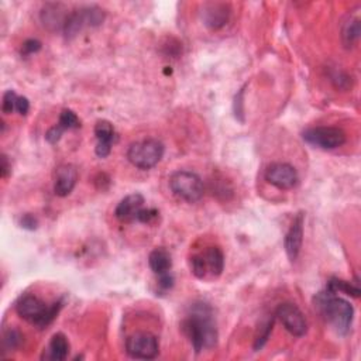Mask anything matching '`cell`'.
Listing matches in <instances>:
<instances>
[{
  "label": "cell",
  "instance_id": "obj_1",
  "mask_svg": "<svg viewBox=\"0 0 361 361\" xmlns=\"http://www.w3.org/2000/svg\"><path fill=\"white\" fill-rule=\"evenodd\" d=\"M181 329L196 353H200L203 348H212L218 341V329L206 304L193 305L192 312L182 321Z\"/></svg>",
  "mask_w": 361,
  "mask_h": 361
},
{
  "label": "cell",
  "instance_id": "obj_2",
  "mask_svg": "<svg viewBox=\"0 0 361 361\" xmlns=\"http://www.w3.org/2000/svg\"><path fill=\"white\" fill-rule=\"evenodd\" d=\"M314 302L319 315L339 334H347L350 332L354 319V308L348 301L325 290L315 297Z\"/></svg>",
  "mask_w": 361,
  "mask_h": 361
},
{
  "label": "cell",
  "instance_id": "obj_3",
  "mask_svg": "<svg viewBox=\"0 0 361 361\" xmlns=\"http://www.w3.org/2000/svg\"><path fill=\"white\" fill-rule=\"evenodd\" d=\"M62 308V301H57L51 305L45 304L36 295H23L16 302L17 315L38 329H45L54 322Z\"/></svg>",
  "mask_w": 361,
  "mask_h": 361
},
{
  "label": "cell",
  "instance_id": "obj_4",
  "mask_svg": "<svg viewBox=\"0 0 361 361\" xmlns=\"http://www.w3.org/2000/svg\"><path fill=\"white\" fill-rule=\"evenodd\" d=\"M165 147L157 138L133 142L127 150V160L138 170H152L164 157Z\"/></svg>",
  "mask_w": 361,
  "mask_h": 361
},
{
  "label": "cell",
  "instance_id": "obj_5",
  "mask_svg": "<svg viewBox=\"0 0 361 361\" xmlns=\"http://www.w3.org/2000/svg\"><path fill=\"white\" fill-rule=\"evenodd\" d=\"M225 268V256L219 247H207L191 257V270L199 279L218 278Z\"/></svg>",
  "mask_w": 361,
  "mask_h": 361
},
{
  "label": "cell",
  "instance_id": "obj_6",
  "mask_svg": "<svg viewBox=\"0 0 361 361\" xmlns=\"http://www.w3.org/2000/svg\"><path fill=\"white\" fill-rule=\"evenodd\" d=\"M106 13L99 6H85L71 12L62 33L66 38H74L85 27H98L105 22Z\"/></svg>",
  "mask_w": 361,
  "mask_h": 361
},
{
  "label": "cell",
  "instance_id": "obj_7",
  "mask_svg": "<svg viewBox=\"0 0 361 361\" xmlns=\"http://www.w3.org/2000/svg\"><path fill=\"white\" fill-rule=\"evenodd\" d=\"M170 188L179 199L193 203L200 200L205 192L200 177L191 171H177L170 178Z\"/></svg>",
  "mask_w": 361,
  "mask_h": 361
},
{
  "label": "cell",
  "instance_id": "obj_8",
  "mask_svg": "<svg viewBox=\"0 0 361 361\" xmlns=\"http://www.w3.org/2000/svg\"><path fill=\"white\" fill-rule=\"evenodd\" d=\"M302 138L314 147L321 150H334L346 142V133L333 126H319L308 128L302 133Z\"/></svg>",
  "mask_w": 361,
  "mask_h": 361
},
{
  "label": "cell",
  "instance_id": "obj_9",
  "mask_svg": "<svg viewBox=\"0 0 361 361\" xmlns=\"http://www.w3.org/2000/svg\"><path fill=\"white\" fill-rule=\"evenodd\" d=\"M126 351L133 358L152 360L160 353L159 339L149 332H137L127 337Z\"/></svg>",
  "mask_w": 361,
  "mask_h": 361
},
{
  "label": "cell",
  "instance_id": "obj_10",
  "mask_svg": "<svg viewBox=\"0 0 361 361\" xmlns=\"http://www.w3.org/2000/svg\"><path fill=\"white\" fill-rule=\"evenodd\" d=\"M275 316L279 319V322L283 325V327L290 332L293 336L302 337L308 332V321L302 311L291 302L281 304L277 308Z\"/></svg>",
  "mask_w": 361,
  "mask_h": 361
},
{
  "label": "cell",
  "instance_id": "obj_11",
  "mask_svg": "<svg viewBox=\"0 0 361 361\" xmlns=\"http://www.w3.org/2000/svg\"><path fill=\"white\" fill-rule=\"evenodd\" d=\"M265 179L278 189H293L298 184L300 177L291 164L274 163L267 168Z\"/></svg>",
  "mask_w": 361,
  "mask_h": 361
},
{
  "label": "cell",
  "instance_id": "obj_12",
  "mask_svg": "<svg viewBox=\"0 0 361 361\" xmlns=\"http://www.w3.org/2000/svg\"><path fill=\"white\" fill-rule=\"evenodd\" d=\"M203 24L212 30H219L228 24L232 9L230 5L222 2H206L199 10Z\"/></svg>",
  "mask_w": 361,
  "mask_h": 361
},
{
  "label": "cell",
  "instance_id": "obj_13",
  "mask_svg": "<svg viewBox=\"0 0 361 361\" xmlns=\"http://www.w3.org/2000/svg\"><path fill=\"white\" fill-rule=\"evenodd\" d=\"M78 182V170L72 164H62L55 170L54 192L57 196H68Z\"/></svg>",
  "mask_w": 361,
  "mask_h": 361
},
{
  "label": "cell",
  "instance_id": "obj_14",
  "mask_svg": "<svg viewBox=\"0 0 361 361\" xmlns=\"http://www.w3.org/2000/svg\"><path fill=\"white\" fill-rule=\"evenodd\" d=\"M302 242H304V213H298L283 240L286 256L291 261H295L298 258L302 249Z\"/></svg>",
  "mask_w": 361,
  "mask_h": 361
},
{
  "label": "cell",
  "instance_id": "obj_15",
  "mask_svg": "<svg viewBox=\"0 0 361 361\" xmlns=\"http://www.w3.org/2000/svg\"><path fill=\"white\" fill-rule=\"evenodd\" d=\"M68 16L69 13L62 3H47L40 13L41 23L51 31L64 30Z\"/></svg>",
  "mask_w": 361,
  "mask_h": 361
},
{
  "label": "cell",
  "instance_id": "obj_16",
  "mask_svg": "<svg viewBox=\"0 0 361 361\" xmlns=\"http://www.w3.org/2000/svg\"><path fill=\"white\" fill-rule=\"evenodd\" d=\"M95 135L98 140L96 144V156L101 159H106L112 153V146L116 137L115 127L108 120H99L95 126Z\"/></svg>",
  "mask_w": 361,
  "mask_h": 361
},
{
  "label": "cell",
  "instance_id": "obj_17",
  "mask_svg": "<svg viewBox=\"0 0 361 361\" xmlns=\"http://www.w3.org/2000/svg\"><path fill=\"white\" fill-rule=\"evenodd\" d=\"M142 206H144V196L141 193H131L119 202L115 210V214L116 218L123 223L133 222L135 221L137 214L142 209Z\"/></svg>",
  "mask_w": 361,
  "mask_h": 361
},
{
  "label": "cell",
  "instance_id": "obj_18",
  "mask_svg": "<svg viewBox=\"0 0 361 361\" xmlns=\"http://www.w3.org/2000/svg\"><path fill=\"white\" fill-rule=\"evenodd\" d=\"M69 354V341L65 334L55 333L51 337L50 344L44 348L41 355L43 360H52V361H64Z\"/></svg>",
  "mask_w": 361,
  "mask_h": 361
},
{
  "label": "cell",
  "instance_id": "obj_19",
  "mask_svg": "<svg viewBox=\"0 0 361 361\" xmlns=\"http://www.w3.org/2000/svg\"><path fill=\"white\" fill-rule=\"evenodd\" d=\"M360 16L358 13H348L341 24V40L343 44L348 48L353 47L360 38Z\"/></svg>",
  "mask_w": 361,
  "mask_h": 361
},
{
  "label": "cell",
  "instance_id": "obj_20",
  "mask_svg": "<svg viewBox=\"0 0 361 361\" xmlns=\"http://www.w3.org/2000/svg\"><path fill=\"white\" fill-rule=\"evenodd\" d=\"M149 265L153 270V272L157 275L170 272L172 267V260L170 253L163 247L154 249L149 256Z\"/></svg>",
  "mask_w": 361,
  "mask_h": 361
},
{
  "label": "cell",
  "instance_id": "obj_21",
  "mask_svg": "<svg viewBox=\"0 0 361 361\" xmlns=\"http://www.w3.org/2000/svg\"><path fill=\"white\" fill-rule=\"evenodd\" d=\"M326 290L333 294H344L353 298H358L361 294L358 285H354L353 282H348L340 278H332L326 285Z\"/></svg>",
  "mask_w": 361,
  "mask_h": 361
},
{
  "label": "cell",
  "instance_id": "obj_22",
  "mask_svg": "<svg viewBox=\"0 0 361 361\" xmlns=\"http://www.w3.org/2000/svg\"><path fill=\"white\" fill-rule=\"evenodd\" d=\"M23 343V334L17 329H9L3 334V350L5 351H13L17 350Z\"/></svg>",
  "mask_w": 361,
  "mask_h": 361
},
{
  "label": "cell",
  "instance_id": "obj_23",
  "mask_svg": "<svg viewBox=\"0 0 361 361\" xmlns=\"http://www.w3.org/2000/svg\"><path fill=\"white\" fill-rule=\"evenodd\" d=\"M57 124L66 131V130H72V128H80L81 127V120L72 110L64 109L59 115V120H58Z\"/></svg>",
  "mask_w": 361,
  "mask_h": 361
},
{
  "label": "cell",
  "instance_id": "obj_24",
  "mask_svg": "<svg viewBox=\"0 0 361 361\" xmlns=\"http://www.w3.org/2000/svg\"><path fill=\"white\" fill-rule=\"evenodd\" d=\"M17 94L15 91H8L3 95V103H2V110L6 115H12L16 110V102H17Z\"/></svg>",
  "mask_w": 361,
  "mask_h": 361
},
{
  "label": "cell",
  "instance_id": "obj_25",
  "mask_svg": "<svg viewBox=\"0 0 361 361\" xmlns=\"http://www.w3.org/2000/svg\"><path fill=\"white\" fill-rule=\"evenodd\" d=\"M159 210L157 209H141L137 214L135 221L141 222V223H153L154 221H157L159 218Z\"/></svg>",
  "mask_w": 361,
  "mask_h": 361
},
{
  "label": "cell",
  "instance_id": "obj_26",
  "mask_svg": "<svg viewBox=\"0 0 361 361\" xmlns=\"http://www.w3.org/2000/svg\"><path fill=\"white\" fill-rule=\"evenodd\" d=\"M272 326H274V318H271V319L267 322V325L261 329L260 334L257 336L256 343H254V348H256V350H260V348L265 344V341L268 340L270 333H271V330H272Z\"/></svg>",
  "mask_w": 361,
  "mask_h": 361
},
{
  "label": "cell",
  "instance_id": "obj_27",
  "mask_svg": "<svg viewBox=\"0 0 361 361\" xmlns=\"http://www.w3.org/2000/svg\"><path fill=\"white\" fill-rule=\"evenodd\" d=\"M174 282H175V278H174V275L171 274V271L170 272H165V274H161V275H159V281H157V283H159V288L161 291H164V293H167V291H170L171 288L174 286Z\"/></svg>",
  "mask_w": 361,
  "mask_h": 361
},
{
  "label": "cell",
  "instance_id": "obj_28",
  "mask_svg": "<svg viewBox=\"0 0 361 361\" xmlns=\"http://www.w3.org/2000/svg\"><path fill=\"white\" fill-rule=\"evenodd\" d=\"M41 50V43L36 38H30V40H26L22 45V55H31V54H36Z\"/></svg>",
  "mask_w": 361,
  "mask_h": 361
},
{
  "label": "cell",
  "instance_id": "obj_29",
  "mask_svg": "<svg viewBox=\"0 0 361 361\" xmlns=\"http://www.w3.org/2000/svg\"><path fill=\"white\" fill-rule=\"evenodd\" d=\"M64 131H65V130H64L62 127H59L58 124H55V126H52V127L47 131L45 140H47L50 144H57V142L61 140Z\"/></svg>",
  "mask_w": 361,
  "mask_h": 361
},
{
  "label": "cell",
  "instance_id": "obj_30",
  "mask_svg": "<svg viewBox=\"0 0 361 361\" xmlns=\"http://www.w3.org/2000/svg\"><path fill=\"white\" fill-rule=\"evenodd\" d=\"M20 226L23 228V229H27V230H34V229H37V226H38V222H37V219L34 218L33 214H23L22 216V219H20Z\"/></svg>",
  "mask_w": 361,
  "mask_h": 361
},
{
  "label": "cell",
  "instance_id": "obj_31",
  "mask_svg": "<svg viewBox=\"0 0 361 361\" xmlns=\"http://www.w3.org/2000/svg\"><path fill=\"white\" fill-rule=\"evenodd\" d=\"M16 110L19 112V115L22 116H26L30 110V102L27 98L24 96H19L17 98V102H16Z\"/></svg>",
  "mask_w": 361,
  "mask_h": 361
},
{
  "label": "cell",
  "instance_id": "obj_32",
  "mask_svg": "<svg viewBox=\"0 0 361 361\" xmlns=\"http://www.w3.org/2000/svg\"><path fill=\"white\" fill-rule=\"evenodd\" d=\"M12 171V164L9 163L8 156H2V168H0V172H2V178H8V175Z\"/></svg>",
  "mask_w": 361,
  "mask_h": 361
}]
</instances>
